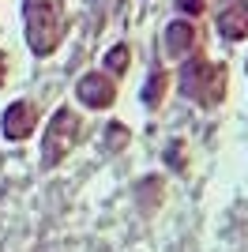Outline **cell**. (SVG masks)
<instances>
[{
	"label": "cell",
	"instance_id": "6da1fadb",
	"mask_svg": "<svg viewBox=\"0 0 248 252\" xmlns=\"http://www.w3.org/2000/svg\"><path fill=\"white\" fill-rule=\"evenodd\" d=\"M23 19H27V42H31V49L38 57H49L61 45L64 19H61V8L53 0H31L23 8Z\"/></svg>",
	"mask_w": 248,
	"mask_h": 252
},
{
	"label": "cell",
	"instance_id": "7a4b0ae2",
	"mask_svg": "<svg viewBox=\"0 0 248 252\" xmlns=\"http://www.w3.org/2000/svg\"><path fill=\"white\" fill-rule=\"evenodd\" d=\"M181 91L196 98L199 105H218L226 98V68H215L207 61H188L181 72Z\"/></svg>",
	"mask_w": 248,
	"mask_h": 252
},
{
	"label": "cell",
	"instance_id": "3957f363",
	"mask_svg": "<svg viewBox=\"0 0 248 252\" xmlns=\"http://www.w3.org/2000/svg\"><path fill=\"white\" fill-rule=\"evenodd\" d=\"M79 132H83L79 113H72V109H57L53 121H49V128H45V136H41V166H45V169L57 166V162L79 143Z\"/></svg>",
	"mask_w": 248,
	"mask_h": 252
},
{
	"label": "cell",
	"instance_id": "277c9868",
	"mask_svg": "<svg viewBox=\"0 0 248 252\" xmlns=\"http://www.w3.org/2000/svg\"><path fill=\"white\" fill-rule=\"evenodd\" d=\"M34 125H38V109H34L31 102H11L8 109H4V121H0V128H4V136L8 139H27L34 132Z\"/></svg>",
	"mask_w": 248,
	"mask_h": 252
},
{
	"label": "cell",
	"instance_id": "5b68a950",
	"mask_svg": "<svg viewBox=\"0 0 248 252\" xmlns=\"http://www.w3.org/2000/svg\"><path fill=\"white\" fill-rule=\"evenodd\" d=\"M75 94H79L83 105H91V109H109L117 102V87L113 79H102V75H83L79 87H75Z\"/></svg>",
	"mask_w": 248,
	"mask_h": 252
},
{
	"label": "cell",
	"instance_id": "8992f818",
	"mask_svg": "<svg viewBox=\"0 0 248 252\" xmlns=\"http://www.w3.org/2000/svg\"><path fill=\"white\" fill-rule=\"evenodd\" d=\"M218 34L229 38V42H241V38H245L248 34V0L229 4V8L218 15Z\"/></svg>",
	"mask_w": 248,
	"mask_h": 252
},
{
	"label": "cell",
	"instance_id": "52a82bcc",
	"mask_svg": "<svg viewBox=\"0 0 248 252\" xmlns=\"http://www.w3.org/2000/svg\"><path fill=\"white\" fill-rule=\"evenodd\" d=\"M196 42V31H192V23H169L165 27V49L173 53V57H185Z\"/></svg>",
	"mask_w": 248,
	"mask_h": 252
},
{
	"label": "cell",
	"instance_id": "ba28073f",
	"mask_svg": "<svg viewBox=\"0 0 248 252\" xmlns=\"http://www.w3.org/2000/svg\"><path fill=\"white\" fill-rule=\"evenodd\" d=\"M165 94V72H155L147 79V91H143V102L147 105H158V98Z\"/></svg>",
	"mask_w": 248,
	"mask_h": 252
},
{
	"label": "cell",
	"instance_id": "9c48e42d",
	"mask_svg": "<svg viewBox=\"0 0 248 252\" xmlns=\"http://www.w3.org/2000/svg\"><path fill=\"white\" fill-rule=\"evenodd\" d=\"M105 68L121 75L124 68H128V45H113V49H109V57H105Z\"/></svg>",
	"mask_w": 248,
	"mask_h": 252
},
{
	"label": "cell",
	"instance_id": "30bf717a",
	"mask_svg": "<svg viewBox=\"0 0 248 252\" xmlns=\"http://www.w3.org/2000/svg\"><path fill=\"white\" fill-rule=\"evenodd\" d=\"M177 8L188 11V15H199V11H203V0H177Z\"/></svg>",
	"mask_w": 248,
	"mask_h": 252
},
{
	"label": "cell",
	"instance_id": "8fae6325",
	"mask_svg": "<svg viewBox=\"0 0 248 252\" xmlns=\"http://www.w3.org/2000/svg\"><path fill=\"white\" fill-rule=\"evenodd\" d=\"M4 75H8V57L0 53V83H4Z\"/></svg>",
	"mask_w": 248,
	"mask_h": 252
}]
</instances>
